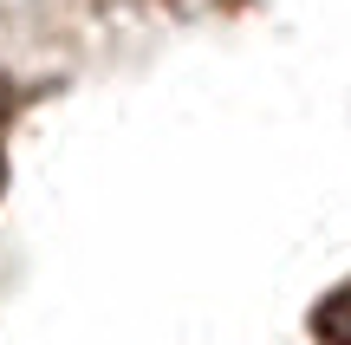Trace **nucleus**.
<instances>
[{"mask_svg": "<svg viewBox=\"0 0 351 345\" xmlns=\"http://www.w3.org/2000/svg\"><path fill=\"white\" fill-rule=\"evenodd\" d=\"M7 117H13V91L0 85V143H7Z\"/></svg>", "mask_w": 351, "mask_h": 345, "instance_id": "nucleus-1", "label": "nucleus"}]
</instances>
